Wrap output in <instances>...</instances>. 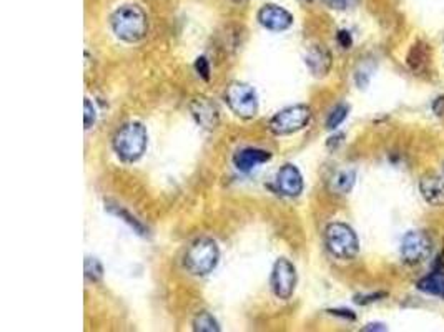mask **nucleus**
<instances>
[{"instance_id": "f257e3e1", "label": "nucleus", "mask_w": 444, "mask_h": 332, "mask_svg": "<svg viewBox=\"0 0 444 332\" xmlns=\"http://www.w3.org/2000/svg\"><path fill=\"white\" fill-rule=\"evenodd\" d=\"M112 29L115 35L125 42L142 40L148 29L147 13L133 4L118 7L112 13Z\"/></svg>"}, {"instance_id": "f03ea898", "label": "nucleus", "mask_w": 444, "mask_h": 332, "mask_svg": "<svg viewBox=\"0 0 444 332\" xmlns=\"http://www.w3.org/2000/svg\"><path fill=\"white\" fill-rule=\"evenodd\" d=\"M147 141V130L142 123H127L120 128L113 138L115 153L118 155L120 160L133 163V161L142 158V155L145 153Z\"/></svg>"}, {"instance_id": "7ed1b4c3", "label": "nucleus", "mask_w": 444, "mask_h": 332, "mask_svg": "<svg viewBox=\"0 0 444 332\" xmlns=\"http://www.w3.org/2000/svg\"><path fill=\"white\" fill-rule=\"evenodd\" d=\"M218 256V246L214 239L202 238L193 243L185 255V267L192 274L205 276L215 269Z\"/></svg>"}, {"instance_id": "20e7f679", "label": "nucleus", "mask_w": 444, "mask_h": 332, "mask_svg": "<svg viewBox=\"0 0 444 332\" xmlns=\"http://www.w3.org/2000/svg\"><path fill=\"white\" fill-rule=\"evenodd\" d=\"M325 243L328 251L340 260H353L359 251L358 236L348 224L333 223L326 228Z\"/></svg>"}, {"instance_id": "39448f33", "label": "nucleus", "mask_w": 444, "mask_h": 332, "mask_svg": "<svg viewBox=\"0 0 444 332\" xmlns=\"http://www.w3.org/2000/svg\"><path fill=\"white\" fill-rule=\"evenodd\" d=\"M225 100L231 112L240 118H253L258 112V96L253 87L242 82H233L226 87Z\"/></svg>"}, {"instance_id": "423d86ee", "label": "nucleus", "mask_w": 444, "mask_h": 332, "mask_svg": "<svg viewBox=\"0 0 444 332\" xmlns=\"http://www.w3.org/2000/svg\"><path fill=\"white\" fill-rule=\"evenodd\" d=\"M312 120V110L307 105H295L276 113L270 120V130L275 135H291L303 130Z\"/></svg>"}, {"instance_id": "0eeeda50", "label": "nucleus", "mask_w": 444, "mask_h": 332, "mask_svg": "<svg viewBox=\"0 0 444 332\" xmlns=\"http://www.w3.org/2000/svg\"><path fill=\"white\" fill-rule=\"evenodd\" d=\"M296 288V269L286 257L275 262L271 273V289L278 299H290Z\"/></svg>"}, {"instance_id": "6e6552de", "label": "nucleus", "mask_w": 444, "mask_h": 332, "mask_svg": "<svg viewBox=\"0 0 444 332\" xmlns=\"http://www.w3.org/2000/svg\"><path fill=\"white\" fill-rule=\"evenodd\" d=\"M431 253V239L424 231H409L401 241V257L408 264H419Z\"/></svg>"}, {"instance_id": "1a4fd4ad", "label": "nucleus", "mask_w": 444, "mask_h": 332, "mask_svg": "<svg viewBox=\"0 0 444 332\" xmlns=\"http://www.w3.org/2000/svg\"><path fill=\"white\" fill-rule=\"evenodd\" d=\"M258 22L268 30L283 32L293 25V15L283 7L275 6V4H266L258 12Z\"/></svg>"}, {"instance_id": "9d476101", "label": "nucleus", "mask_w": 444, "mask_h": 332, "mask_svg": "<svg viewBox=\"0 0 444 332\" xmlns=\"http://www.w3.org/2000/svg\"><path fill=\"white\" fill-rule=\"evenodd\" d=\"M193 118L197 120V123L205 130H215L220 123V113L216 105L206 96H197L195 100L190 105Z\"/></svg>"}, {"instance_id": "9b49d317", "label": "nucleus", "mask_w": 444, "mask_h": 332, "mask_svg": "<svg viewBox=\"0 0 444 332\" xmlns=\"http://www.w3.org/2000/svg\"><path fill=\"white\" fill-rule=\"evenodd\" d=\"M276 188L285 196H298L303 191V178L298 168L293 165H285L276 173Z\"/></svg>"}, {"instance_id": "f8f14e48", "label": "nucleus", "mask_w": 444, "mask_h": 332, "mask_svg": "<svg viewBox=\"0 0 444 332\" xmlns=\"http://www.w3.org/2000/svg\"><path fill=\"white\" fill-rule=\"evenodd\" d=\"M419 190L429 205H444V174H426V177H423L419 181Z\"/></svg>"}, {"instance_id": "ddd939ff", "label": "nucleus", "mask_w": 444, "mask_h": 332, "mask_svg": "<svg viewBox=\"0 0 444 332\" xmlns=\"http://www.w3.org/2000/svg\"><path fill=\"white\" fill-rule=\"evenodd\" d=\"M307 65L314 77H325L330 73L333 60L330 52L321 45H314V47L309 49V52L307 53V58H304Z\"/></svg>"}, {"instance_id": "4468645a", "label": "nucleus", "mask_w": 444, "mask_h": 332, "mask_svg": "<svg viewBox=\"0 0 444 332\" xmlns=\"http://www.w3.org/2000/svg\"><path fill=\"white\" fill-rule=\"evenodd\" d=\"M270 158H271V155L265 150L245 148V150H240L238 153L233 156V163L240 172L248 173V172H252L253 168H257V166L266 163Z\"/></svg>"}, {"instance_id": "2eb2a0df", "label": "nucleus", "mask_w": 444, "mask_h": 332, "mask_svg": "<svg viewBox=\"0 0 444 332\" xmlns=\"http://www.w3.org/2000/svg\"><path fill=\"white\" fill-rule=\"evenodd\" d=\"M418 289L423 293L431 294V296H438L444 299V273L443 271H434L424 279H421L418 283Z\"/></svg>"}, {"instance_id": "dca6fc26", "label": "nucleus", "mask_w": 444, "mask_h": 332, "mask_svg": "<svg viewBox=\"0 0 444 332\" xmlns=\"http://www.w3.org/2000/svg\"><path fill=\"white\" fill-rule=\"evenodd\" d=\"M356 174L351 170H343V172H338L335 177L330 179V190L336 195H346L353 190L354 186Z\"/></svg>"}, {"instance_id": "f3484780", "label": "nucleus", "mask_w": 444, "mask_h": 332, "mask_svg": "<svg viewBox=\"0 0 444 332\" xmlns=\"http://www.w3.org/2000/svg\"><path fill=\"white\" fill-rule=\"evenodd\" d=\"M193 329H195L197 332H218L220 326L210 312L203 311V312H198V314L195 316V319H193Z\"/></svg>"}, {"instance_id": "a211bd4d", "label": "nucleus", "mask_w": 444, "mask_h": 332, "mask_svg": "<svg viewBox=\"0 0 444 332\" xmlns=\"http://www.w3.org/2000/svg\"><path fill=\"white\" fill-rule=\"evenodd\" d=\"M348 112H350V108L346 107V105H338L336 108H333V112L326 120L328 130H336V128L345 122L346 117H348Z\"/></svg>"}, {"instance_id": "6ab92c4d", "label": "nucleus", "mask_w": 444, "mask_h": 332, "mask_svg": "<svg viewBox=\"0 0 444 332\" xmlns=\"http://www.w3.org/2000/svg\"><path fill=\"white\" fill-rule=\"evenodd\" d=\"M85 276L87 279L92 281V283H97V281L101 279V276H104V267H101L99 260H95V257H87Z\"/></svg>"}, {"instance_id": "aec40b11", "label": "nucleus", "mask_w": 444, "mask_h": 332, "mask_svg": "<svg viewBox=\"0 0 444 332\" xmlns=\"http://www.w3.org/2000/svg\"><path fill=\"white\" fill-rule=\"evenodd\" d=\"M107 208H109V210H110V211H112V213H113V215H117L120 219L127 221V223H128V224H130V226H132V228H133V229H135V231H138V234H145V228H143V226H142L140 223H138V221H137L135 218H133V216H132V215H128V213H127V211H125V210H123V208H120V206H107Z\"/></svg>"}, {"instance_id": "412c9836", "label": "nucleus", "mask_w": 444, "mask_h": 332, "mask_svg": "<svg viewBox=\"0 0 444 332\" xmlns=\"http://www.w3.org/2000/svg\"><path fill=\"white\" fill-rule=\"evenodd\" d=\"M83 108H85V115H83V123H85V130H89V128H92V124L95 123L97 112H95L94 105H92L90 100H85V103H83Z\"/></svg>"}, {"instance_id": "4be33fe9", "label": "nucleus", "mask_w": 444, "mask_h": 332, "mask_svg": "<svg viewBox=\"0 0 444 332\" xmlns=\"http://www.w3.org/2000/svg\"><path fill=\"white\" fill-rule=\"evenodd\" d=\"M195 68L198 72V75H202V78H205V80H208L210 78V65H208V60L200 57L197 60L195 63Z\"/></svg>"}, {"instance_id": "5701e85b", "label": "nucleus", "mask_w": 444, "mask_h": 332, "mask_svg": "<svg viewBox=\"0 0 444 332\" xmlns=\"http://www.w3.org/2000/svg\"><path fill=\"white\" fill-rule=\"evenodd\" d=\"M338 42H340V45L343 49H350L351 47V35H350V32H346V30L338 32Z\"/></svg>"}, {"instance_id": "b1692460", "label": "nucleus", "mask_w": 444, "mask_h": 332, "mask_svg": "<svg viewBox=\"0 0 444 332\" xmlns=\"http://www.w3.org/2000/svg\"><path fill=\"white\" fill-rule=\"evenodd\" d=\"M330 8H336V11H343L346 7V0H323Z\"/></svg>"}, {"instance_id": "393cba45", "label": "nucleus", "mask_w": 444, "mask_h": 332, "mask_svg": "<svg viewBox=\"0 0 444 332\" xmlns=\"http://www.w3.org/2000/svg\"><path fill=\"white\" fill-rule=\"evenodd\" d=\"M363 331H386V327L383 324H368Z\"/></svg>"}]
</instances>
